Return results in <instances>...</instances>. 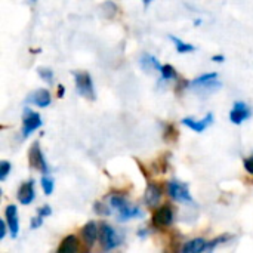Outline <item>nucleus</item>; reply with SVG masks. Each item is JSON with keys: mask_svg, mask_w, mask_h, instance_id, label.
Here are the masks:
<instances>
[{"mask_svg": "<svg viewBox=\"0 0 253 253\" xmlns=\"http://www.w3.org/2000/svg\"><path fill=\"white\" fill-rule=\"evenodd\" d=\"M208 243L205 239H194L190 240L184 245V248L181 249L184 253H200L203 251H208Z\"/></svg>", "mask_w": 253, "mask_h": 253, "instance_id": "17", "label": "nucleus"}, {"mask_svg": "<svg viewBox=\"0 0 253 253\" xmlns=\"http://www.w3.org/2000/svg\"><path fill=\"white\" fill-rule=\"evenodd\" d=\"M141 67L144 71L147 73H154V71H160L162 70V64L159 62V59L150 53H144L141 58Z\"/></svg>", "mask_w": 253, "mask_h": 253, "instance_id": "16", "label": "nucleus"}, {"mask_svg": "<svg viewBox=\"0 0 253 253\" xmlns=\"http://www.w3.org/2000/svg\"><path fill=\"white\" fill-rule=\"evenodd\" d=\"M108 203L113 208V211H116L119 213V221L120 222H126V221L135 219V218H142V215H144V212L138 206L130 205L126 200V197H123L122 194H113V196H110Z\"/></svg>", "mask_w": 253, "mask_h": 253, "instance_id": "1", "label": "nucleus"}, {"mask_svg": "<svg viewBox=\"0 0 253 253\" xmlns=\"http://www.w3.org/2000/svg\"><path fill=\"white\" fill-rule=\"evenodd\" d=\"M28 162H30V166L34 169V170H39L42 172L43 175H47L49 173V168H47V163L44 160V156L40 150V145L39 142H34L28 151Z\"/></svg>", "mask_w": 253, "mask_h": 253, "instance_id": "8", "label": "nucleus"}, {"mask_svg": "<svg viewBox=\"0 0 253 253\" xmlns=\"http://www.w3.org/2000/svg\"><path fill=\"white\" fill-rule=\"evenodd\" d=\"M37 74L40 76V79L43 82H46L47 84H52L53 83V71L50 68H46V67H40L37 68Z\"/></svg>", "mask_w": 253, "mask_h": 253, "instance_id": "22", "label": "nucleus"}, {"mask_svg": "<svg viewBox=\"0 0 253 253\" xmlns=\"http://www.w3.org/2000/svg\"><path fill=\"white\" fill-rule=\"evenodd\" d=\"M123 242L122 234H119L110 224L101 222L99 224V243L102 251H113L119 248Z\"/></svg>", "mask_w": 253, "mask_h": 253, "instance_id": "3", "label": "nucleus"}, {"mask_svg": "<svg viewBox=\"0 0 253 253\" xmlns=\"http://www.w3.org/2000/svg\"><path fill=\"white\" fill-rule=\"evenodd\" d=\"M4 219L7 222L10 237L12 239H16L18 237V233H19V221H18V209H16L15 205H9L6 208V211H4Z\"/></svg>", "mask_w": 253, "mask_h": 253, "instance_id": "12", "label": "nucleus"}, {"mask_svg": "<svg viewBox=\"0 0 253 253\" xmlns=\"http://www.w3.org/2000/svg\"><path fill=\"white\" fill-rule=\"evenodd\" d=\"M222 83L218 80V73H206L190 83V90L199 96H209L221 89Z\"/></svg>", "mask_w": 253, "mask_h": 253, "instance_id": "2", "label": "nucleus"}, {"mask_svg": "<svg viewBox=\"0 0 253 253\" xmlns=\"http://www.w3.org/2000/svg\"><path fill=\"white\" fill-rule=\"evenodd\" d=\"M163 197V188L160 184H156V182H148L147 185V190H145V196H144V202L147 206L150 208H154L160 203Z\"/></svg>", "mask_w": 253, "mask_h": 253, "instance_id": "9", "label": "nucleus"}, {"mask_svg": "<svg viewBox=\"0 0 253 253\" xmlns=\"http://www.w3.org/2000/svg\"><path fill=\"white\" fill-rule=\"evenodd\" d=\"M27 102L39 107V108H46L47 105H50L52 102V96L50 92L47 89H37L34 92H31L27 98Z\"/></svg>", "mask_w": 253, "mask_h": 253, "instance_id": "14", "label": "nucleus"}, {"mask_svg": "<svg viewBox=\"0 0 253 253\" xmlns=\"http://www.w3.org/2000/svg\"><path fill=\"white\" fill-rule=\"evenodd\" d=\"M42 125H43V122H42L40 114L30 110V108H25L24 110V117H22V138L30 136Z\"/></svg>", "mask_w": 253, "mask_h": 253, "instance_id": "6", "label": "nucleus"}, {"mask_svg": "<svg viewBox=\"0 0 253 253\" xmlns=\"http://www.w3.org/2000/svg\"><path fill=\"white\" fill-rule=\"evenodd\" d=\"M249 117H251V108L245 102H242V101L234 102V105H233V108L230 111V120H231V123L242 125Z\"/></svg>", "mask_w": 253, "mask_h": 253, "instance_id": "10", "label": "nucleus"}, {"mask_svg": "<svg viewBox=\"0 0 253 253\" xmlns=\"http://www.w3.org/2000/svg\"><path fill=\"white\" fill-rule=\"evenodd\" d=\"M213 120H215L213 114L212 113H208L203 120H194L191 117H185V119H182V125L187 126V127H190L191 130H194L197 133H202V132H205L213 123Z\"/></svg>", "mask_w": 253, "mask_h": 253, "instance_id": "11", "label": "nucleus"}, {"mask_svg": "<svg viewBox=\"0 0 253 253\" xmlns=\"http://www.w3.org/2000/svg\"><path fill=\"white\" fill-rule=\"evenodd\" d=\"M80 236H82L83 243H84L87 248H92V246L95 245V242L98 240V237H99L98 224H96L95 221H89V222L80 230Z\"/></svg>", "mask_w": 253, "mask_h": 253, "instance_id": "13", "label": "nucleus"}, {"mask_svg": "<svg viewBox=\"0 0 253 253\" xmlns=\"http://www.w3.org/2000/svg\"><path fill=\"white\" fill-rule=\"evenodd\" d=\"M9 230V227H7V222H6V219L4 221H1L0 222V240H3L4 239V236H6V231Z\"/></svg>", "mask_w": 253, "mask_h": 253, "instance_id": "31", "label": "nucleus"}, {"mask_svg": "<svg viewBox=\"0 0 253 253\" xmlns=\"http://www.w3.org/2000/svg\"><path fill=\"white\" fill-rule=\"evenodd\" d=\"M74 80H76V89L77 93L89 101H95V87L92 77L87 71H74Z\"/></svg>", "mask_w": 253, "mask_h": 253, "instance_id": "4", "label": "nucleus"}, {"mask_svg": "<svg viewBox=\"0 0 253 253\" xmlns=\"http://www.w3.org/2000/svg\"><path fill=\"white\" fill-rule=\"evenodd\" d=\"M64 93H65V87H64L62 84H59V86H58V92H56L58 98H62V96H64Z\"/></svg>", "mask_w": 253, "mask_h": 253, "instance_id": "33", "label": "nucleus"}, {"mask_svg": "<svg viewBox=\"0 0 253 253\" xmlns=\"http://www.w3.org/2000/svg\"><path fill=\"white\" fill-rule=\"evenodd\" d=\"M93 211H95V213H98L101 216H108V215H111L113 208L111 206H107V205H104L101 202H95L93 203Z\"/></svg>", "mask_w": 253, "mask_h": 253, "instance_id": "24", "label": "nucleus"}, {"mask_svg": "<svg viewBox=\"0 0 253 253\" xmlns=\"http://www.w3.org/2000/svg\"><path fill=\"white\" fill-rule=\"evenodd\" d=\"M80 248H79V240H77V237L76 236H67L62 242H61V245H59V248H58V252L59 253H74L77 252Z\"/></svg>", "mask_w": 253, "mask_h": 253, "instance_id": "18", "label": "nucleus"}, {"mask_svg": "<svg viewBox=\"0 0 253 253\" xmlns=\"http://www.w3.org/2000/svg\"><path fill=\"white\" fill-rule=\"evenodd\" d=\"M151 222L157 230H165V228L170 227L172 222H173V209H172V206L166 203V205L157 208L154 211V213H153Z\"/></svg>", "mask_w": 253, "mask_h": 253, "instance_id": "5", "label": "nucleus"}, {"mask_svg": "<svg viewBox=\"0 0 253 253\" xmlns=\"http://www.w3.org/2000/svg\"><path fill=\"white\" fill-rule=\"evenodd\" d=\"M245 169L251 173V175H253V156L252 157H248V159H245Z\"/></svg>", "mask_w": 253, "mask_h": 253, "instance_id": "30", "label": "nucleus"}, {"mask_svg": "<svg viewBox=\"0 0 253 253\" xmlns=\"http://www.w3.org/2000/svg\"><path fill=\"white\" fill-rule=\"evenodd\" d=\"M160 74H162V79L163 80H178V77H179V74L176 73V70L170 64L162 65Z\"/></svg>", "mask_w": 253, "mask_h": 253, "instance_id": "21", "label": "nucleus"}, {"mask_svg": "<svg viewBox=\"0 0 253 253\" xmlns=\"http://www.w3.org/2000/svg\"><path fill=\"white\" fill-rule=\"evenodd\" d=\"M178 138H179V132H178L176 126L172 125V123H168V125L165 126L163 139H165L168 144H175V142L178 141Z\"/></svg>", "mask_w": 253, "mask_h": 253, "instance_id": "20", "label": "nucleus"}, {"mask_svg": "<svg viewBox=\"0 0 253 253\" xmlns=\"http://www.w3.org/2000/svg\"><path fill=\"white\" fill-rule=\"evenodd\" d=\"M12 170V165L9 162H1L0 163V181H4L7 178V175Z\"/></svg>", "mask_w": 253, "mask_h": 253, "instance_id": "26", "label": "nucleus"}, {"mask_svg": "<svg viewBox=\"0 0 253 253\" xmlns=\"http://www.w3.org/2000/svg\"><path fill=\"white\" fill-rule=\"evenodd\" d=\"M42 188H43V193L46 194V196H50L52 193H53V179L50 178V176H47V175H43L42 176Z\"/></svg>", "mask_w": 253, "mask_h": 253, "instance_id": "23", "label": "nucleus"}, {"mask_svg": "<svg viewBox=\"0 0 253 253\" xmlns=\"http://www.w3.org/2000/svg\"><path fill=\"white\" fill-rule=\"evenodd\" d=\"M136 165H138V168L141 169V173H142V175L145 176V179H147V181H150V179H151V173H150V172L147 170L145 165H142V163H141V162H139L138 159H136Z\"/></svg>", "mask_w": 253, "mask_h": 253, "instance_id": "28", "label": "nucleus"}, {"mask_svg": "<svg viewBox=\"0 0 253 253\" xmlns=\"http://www.w3.org/2000/svg\"><path fill=\"white\" fill-rule=\"evenodd\" d=\"M212 61L213 62H218V64H222L225 61V56L224 55H215V56H212Z\"/></svg>", "mask_w": 253, "mask_h": 253, "instance_id": "32", "label": "nucleus"}, {"mask_svg": "<svg viewBox=\"0 0 253 253\" xmlns=\"http://www.w3.org/2000/svg\"><path fill=\"white\" fill-rule=\"evenodd\" d=\"M39 215H42L43 218H47V216H50L52 215V209H50V206H47V205H44V206H42L40 209H39V212H37Z\"/></svg>", "mask_w": 253, "mask_h": 253, "instance_id": "29", "label": "nucleus"}, {"mask_svg": "<svg viewBox=\"0 0 253 253\" xmlns=\"http://www.w3.org/2000/svg\"><path fill=\"white\" fill-rule=\"evenodd\" d=\"M168 193L169 196L179 202V203H191L193 199H191V194H190V190H188V185L184 184V182H179V181H169L168 182Z\"/></svg>", "mask_w": 253, "mask_h": 253, "instance_id": "7", "label": "nucleus"}, {"mask_svg": "<svg viewBox=\"0 0 253 253\" xmlns=\"http://www.w3.org/2000/svg\"><path fill=\"white\" fill-rule=\"evenodd\" d=\"M43 219H44V218H43L42 215H39V213H37V216H34V218L31 219V222H30V228H31V230H37L39 227H42Z\"/></svg>", "mask_w": 253, "mask_h": 253, "instance_id": "27", "label": "nucleus"}, {"mask_svg": "<svg viewBox=\"0 0 253 253\" xmlns=\"http://www.w3.org/2000/svg\"><path fill=\"white\" fill-rule=\"evenodd\" d=\"M151 1H153V0H144V6H145V7H148V6L151 4Z\"/></svg>", "mask_w": 253, "mask_h": 253, "instance_id": "34", "label": "nucleus"}, {"mask_svg": "<svg viewBox=\"0 0 253 253\" xmlns=\"http://www.w3.org/2000/svg\"><path fill=\"white\" fill-rule=\"evenodd\" d=\"M34 197H36V191H34V181H33V179H30V181L24 182V184L19 187L18 194H16V199H18V202H19L21 205L28 206V205H31V203H33Z\"/></svg>", "mask_w": 253, "mask_h": 253, "instance_id": "15", "label": "nucleus"}, {"mask_svg": "<svg viewBox=\"0 0 253 253\" xmlns=\"http://www.w3.org/2000/svg\"><path fill=\"white\" fill-rule=\"evenodd\" d=\"M231 239H233V236H230V234H222V236H219V237H216L215 240H212V242L208 243V251H213V249H216L219 245H224V243H227V242L231 240Z\"/></svg>", "mask_w": 253, "mask_h": 253, "instance_id": "25", "label": "nucleus"}, {"mask_svg": "<svg viewBox=\"0 0 253 253\" xmlns=\"http://www.w3.org/2000/svg\"><path fill=\"white\" fill-rule=\"evenodd\" d=\"M169 39H170L172 43L175 44L178 53H190V52H194V50H196V46H194V44L185 43V42H182V40H181L179 37H176V36H169Z\"/></svg>", "mask_w": 253, "mask_h": 253, "instance_id": "19", "label": "nucleus"}]
</instances>
